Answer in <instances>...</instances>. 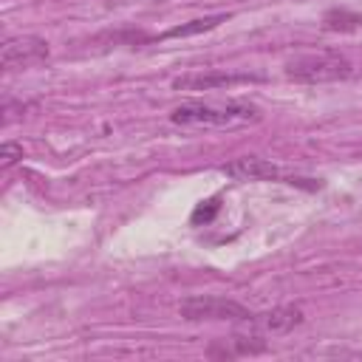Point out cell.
I'll use <instances>...</instances> for the list:
<instances>
[{
  "instance_id": "6da1fadb",
  "label": "cell",
  "mask_w": 362,
  "mask_h": 362,
  "mask_svg": "<svg viewBox=\"0 0 362 362\" xmlns=\"http://www.w3.org/2000/svg\"><path fill=\"white\" fill-rule=\"evenodd\" d=\"M263 119L260 107L252 102H184L178 107H173L170 122L184 124V127H218V130H229V127H246V124H257Z\"/></svg>"
},
{
  "instance_id": "7a4b0ae2",
  "label": "cell",
  "mask_w": 362,
  "mask_h": 362,
  "mask_svg": "<svg viewBox=\"0 0 362 362\" xmlns=\"http://www.w3.org/2000/svg\"><path fill=\"white\" fill-rule=\"evenodd\" d=\"M286 76L294 82H305V85H320V82H337V79H348L354 74V65L348 57H342L339 51H317V54H300L294 59L286 62Z\"/></svg>"
},
{
  "instance_id": "3957f363",
  "label": "cell",
  "mask_w": 362,
  "mask_h": 362,
  "mask_svg": "<svg viewBox=\"0 0 362 362\" xmlns=\"http://www.w3.org/2000/svg\"><path fill=\"white\" fill-rule=\"evenodd\" d=\"M178 314L189 322H252V311L243 308L240 303L235 300H226V297H215V294H204V297H187L178 303Z\"/></svg>"
},
{
  "instance_id": "277c9868",
  "label": "cell",
  "mask_w": 362,
  "mask_h": 362,
  "mask_svg": "<svg viewBox=\"0 0 362 362\" xmlns=\"http://www.w3.org/2000/svg\"><path fill=\"white\" fill-rule=\"evenodd\" d=\"M45 57H48V42L42 37L23 34V37H11L3 42L0 65L6 71H17V68H28L34 62H42Z\"/></svg>"
},
{
  "instance_id": "5b68a950",
  "label": "cell",
  "mask_w": 362,
  "mask_h": 362,
  "mask_svg": "<svg viewBox=\"0 0 362 362\" xmlns=\"http://www.w3.org/2000/svg\"><path fill=\"white\" fill-rule=\"evenodd\" d=\"M263 76L257 74H235V71H195L173 79L175 90H215V88H229L240 82H260Z\"/></svg>"
},
{
  "instance_id": "8992f818",
  "label": "cell",
  "mask_w": 362,
  "mask_h": 362,
  "mask_svg": "<svg viewBox=\"0 0 362 362\" xmlns=\"http://www.w3.org/2000/svg\"><path fill=\"white\" fill-rule=\"evenodd\" d=\"M226 175L238 178V181H269V178H280V170L277 164H272L269 158H260V156H243V158H235L229 164L221 167Z\"/></svg>"
},
{
  "instance_id": "52a82bcc",
  "label": "cell",
  "mask_w": 362,
  "mask_h": 362,
  "mask_svg": "<svg viewBox=\"0 0 362 362\" xmlns=\"http://www.w3.org/2000/svg\"><path fill=\"white\" fill-rule=\"evenodd\" d=\"M303 322V311L297 305H277L272 311L255 314L249 325H255L263 334H288Z\"/></svg>"
},
{
  "instance_id": "ba28073f",
  "label": "cell",
  "mask_w": 362,
  "mask_h": 362,
  "mask_svg": "<svg viewBox=\"0 0 362 362\" xmlns=\"http://www.w3.org/2000/svg\"><path fill=\"white\" fill-rule=\"evenodd\" d=\"M226 23V14H212V17H198V20H189L184 25H175L170 31L161 34V40H170V37H192V34H201V31H209L215 25Z\"/></svg>"
},
{
  "instance_id": "9c48e42d",
  "label": "cell",
  "mask_w": 362,
  "mask_h": 362,
  "mask_svg": "<svg viewBox=\"0 0 362 362\" xmlns=\"http://www.w3.org/2000/svg\"><path fill=\"white\" fill-rule=\"evenodd\" d=\"M362 25V14L348 11V8H331L322 17V28L325 31H354Z\"/></svg>"
},
{
  "instance_id": "30bf717a",
  "label": "cell",
  "mask_w": 362,
  "mask_h": 362,
  "mask_svg": "<svg viewBox=\"0 0 362 362\" xmlns=\"http://www.w3.org/2000/svg\"><path fill=\"white\" fill-rule=\"evenodd\" d=\"M218 209H221V201L218 198H209V201L198 204L195 212H192V223H209L218 215Z\"/></svg>"
},
{
  "instance_id": "8fae6325",
  "label": "cell",
  "mask_w": 362,
  "mask_h": 362,
  "mask_svg": "<svg viewBox=\"0 0 362 362\" xmlns=\"http://www.w3.org/2000/svg\"><path fill=\"white\" fill-rule=\"evenodd\" d=\"M17 158H23V147L14 144V141H6L0 147V167H11Z\"/></svg>"
}]
</instances>
